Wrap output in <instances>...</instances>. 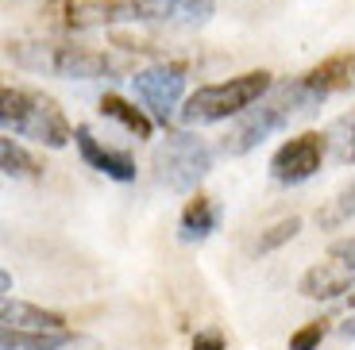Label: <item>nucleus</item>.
<instances>
[{
    "label": "nucleus",
    "instance_id": "obj_1",
    "mask_svg": "<svg viewBox=\"0 0 355 350\" xmlns=\"http://www.w3.org/2000/svg\"><path fill=\"white\" fill-rule=\"evenodd\" d=\"M324 100H329V97H320V93H317V89H313L305 77L282 81V85H275L263 100H259V104H251L248 112H240V120L232 123V131L224 135L220 150H224L228 158L251 154L259 142H266L275 131L290 127L293 120L313 116L320 104H324Z\"/></svg>",
    "mask_w": 355,
    "mask_h": 350
},
{
    "label": "nucleus",
    "instance_id": "obj_2",
    "mask_svg": "<svg viewBox=\"0 0 355 350\" xmlns=\"http://www.w3.org/2000/svg\"><path fill=\"white\" fill-rule=\"evenodd\" d=\"M216 12V0H70L66 27H112V24H170L201 27Z\"/></svg>",
    "mask_w": 355,
    "mask_h": 350
},
{
    "label": "nucleus",
    "instance_id": "obj_3",
    "mask_svg": "<svg viewBox=\"0 0 355 350\" xmlns=\"http://www.w3.org/2000/svg\"><path fill=\"white\" fill-rule=\"evenodd\" d=\"M8 58L19 70L66 77V81H105L124 73V62L116 54L78 46V43H8Z\"/></svg>",
    "mask_w": 355,
    "mask_h": 350
},
{
    "label": "nucleus",
    "instance_id": "obj_4",
    "mask_svg": "<svg viewBox=\"0 0 355 350\" xmlns=\"http://www.w3.org/2000/svg\"><path fill=\"white\" fill-rule=\"evenodd\" d=\"M0 127H4V135H19V139H31L51 150H62L73 139V127L66 120V112L58 108V100H51L46 93H35V89L4 85V93H0Z\"/></svg>",
    "mask_w": 355,
    "mask_h": 350
},
{
    "label": "nucleus",
    "instance_id": "obj_5",
    "mask_svg": "<svg viewBox=\"0 0 355 350\" xmlns=\"http://www.w3.org/2000/svg\"><path fill=\"white\" fill-rule=\"evenodd\" d=\"M275 89L270 73L266 70H251V73H240V77H228L220 85H201L197 93H189L186 104L178 108V120L186 127H205V123H220L228 116H240L248 112L251 104L266 97Z\"/></svg>",
    "mask_w": 355,
    "mask_h": 350
},
{
    "label": "nucleus",
    "instance_id": "obj_6",
    "mask_svg": "<svg viewBox=\"0 0 355 350\" xmlns=\"http://www.w3.org/2000/svg\"><path fill=\"white\" fill-rule=\"evenodd\" d=\"M209 169H213V150L193 131H166V139L155 147V177L170 193H193Z\"/></svg>",
    "mask_w": 355,
    "mask_h": 350
},
{
    "label": "nucleus",
    "instance_id": "obj_7",
    "mask_svg": "<svg viewBox=\"0 0 355 350\" xmlns=\"http://www.w3.org/2000/svg\"><path fill=\"white\" fill-rule=\"evenodd\" d=\"M324 150H329V135L305 131L297 139L282 142L270 158V177L278 185H305L324 162Z\"/></svg>",
    "mask_w": 355,
    "mask_h": 350
},
{
    "label": "nucleus",
    "instance_id": "obj_8",
    "mask_svg": "<svg viewBox=\"0 0 355 350\" xmlns=\"http://www.w3.org/2000/svg\"><path fill=\"white\" fill-rule=\"evenodd\" d=\"M132 89L143 104L151 108L162 123H170L174 108L182 104V93H186V70L182 66H147L132 77Z\"/></svg>",
    "mask_w": 355,
    "mask_h": 350
},
{
    "label": "nucleus",
    "instance_id": "obj_9",
    "mask_svg": "<svg viewBox=\"0 0 355 350\" xmlns=\"http://www.w3.org/2000/svg\"><path fill=\"white\" fill-rule=\"evenodd\" d=\"M73 142H78V154L89 169H97V174L112 177V181H135V162L120 150H108L97 135L89 131V127H73Z\"/></svg>",
    "mask_w": 355,
    "mask_h": 350
},
{
    "label": "nucleus",
    "instance_id": "obj_10",
    "mask_svg": "<svg viewBox=\"0 0 355 350\" xmlns=\"http://www.w3.org/2000/svg\"><path fill=\"white\" fill-rule=\"evenodd\" d=\"M352 281H355V270L340 266L336 258H324L320 266H313V270L302 273L297 289H302V297H309V300H336V297H344V293L352 289Z\"/></svg>",
    "mask_w": 355,
    "mask_h": 350
},
{
    "label": "nucleus",
    "instance_id": "obj_11",
    "mask_svg": "<svg viewBox=\"0 0 355 350\" xmlns=\"http://www.w3.org/2000/svg\"><path fill=\"white\" fill-rule=\"evenodd\" d=\"M320 97H336V93H347L355 89V54L352 50H340L332 58H324L320 66H313L309 73H302Z\"/></svg>",
    "mask_w": 355,
    "mask_h": 350
},
{
    "label": "nucleus",
    "instance_id": "obj_12",
    "mask_svg": "<svg viewBox=\"0 0 355 350\" xmlns=\"http://www.w3.org/2000/svg\"><path fill=\"white\" fill-rule=\"evenodd\" d=\"M216 228H220V204L209 201V196H197L186 204V212L178 219V239L182 243H205Z\"/></svg>",
    "mask_w": 355,
    "mask_h": 350
},
{
    "label": "nucleus",
    "instance_id": "obj_13",
    "mask_svg": "<svg viewBox=\"0 0 355 350\" xmlns=\"http://www.w3.org/2000/svg\"><path fill=\"white\" fill-rule=\"evenodd\" d=\"M0 320H4V327H24V331H62L66 327V320L58 312H46L39 304H24V300L12 297H4Z\"/></svg>",
    "mask_w": 355,
    "mask_h": 350
},
{
    "label": "nucleus",
    "instance_id": "obj_14",
    "mask_svg": "<svg viewBox=\"0 0 355 350\" xmlns=\"http://www.w3.org/2000/svg\"><path fill=\"white\" fill-rule=\"evenodd\" d=\"M73 347V331H24V327H4L0 350H66Z\"/></svg>",
    "mask_w": 355,
    "mask_h": 350
},
{
    "label": "nucleus",
    "instance_id": "obj_15",
    "mask_svg": "<svg viewBox=\"0 0 355 350\" xmlns=\"http://www.w3.org/2000/svg\"><path fill=\"white\" fill-rule=\"evenodd\" d=\"M101 116H108V120H116L124 131H132L135 139H151V120L139 112V108L132 104V100H124V97H116V93H105L101 97Z\"/></svg>",
    "mask_w": 355,
    "mask_h": 350
},
{
    "label": "nucleus",
    "instance_id": "obj_16",
    "mask_svg": "<svg viewBox=\"0 0 355 350\" xmlns=\"http://www.w3.org/2000/svg\"><path fill=\"white\" fill-rule=\"evenodd\" d=\"M352 216H355V177L324 204V208H317V228L336 231V228H344V223H352Z\"/></svg>",
    "mask_w": 355,
    "mask_h": 350
},
{
    "label": "nucleus",
    "instance_id": "obj_17",
    "mask_svg": "<svg viewBox=\"0 0 355 350\" xmlns=\"http://www.w3.org/2000/svg\"><path fill=\"white\" fill-rule=\"evenodd\" d=\"M0 169H4V177H39L43 174V166H39L35 158L27 154L12 135L0 139Z\"/></svg>",
    "mask_w": 355,
    "mask_h": 350
},
{
    "label": "nucleus",
    "instance_id": "obj_18",
    "mask_svg": "<svg viewBox=\"0 0 355 350\" xmlns=\"http://www.w3.org/2000/svg\"><path fill=\"white\" fill-rule=\"evenodd\" d=\"M329 142H332V158H336L340 166H352L355 162V112L340 116V120L332 123Z\"/></svg>",
    "mask_w": 355,
    "mask_h": 350
},
{
    "label": "nucleus",
    "instance_id": "obj_19",
    "mask_svg": "<svg viewBox=\"0 0 355 350\" xmlns=\"http://www.w3.org/2000/svg\"><path fill=\"white\" fill-rule=\"evenodd\" d=\"M302 231V219L297 216H290V219H278L275 228H266L263 235H259V243H255V250L259 254H270V250H278L282 243H290L293 235Z\"/></svg>",
    "mask_w": 355,
    "mask_h": 350
},
{
    "label": "nucleus",
    "instance_id": "obj_20",
    "mask_svg": "<svg viewBox=\"0 0 355 350\" xmlns=\"http://www.w3.org/2000/svg\"><path fill=\"white\" fill-rule=\"evenodd\" d=\"M324 335H329V320H313V324L302 327V331L290 335V350H317Z\"/></svg>",
    "mask_w": 355,
    "mask_h": 350
},
{
    "label": "nucleus",
    "instance_id": "obj_21",
    "mask_svg": "<svg viewBox=\"0 0 355 350\" xmlns=\"http://www.w3.org/2000/svg\"><path fill=\"white\" fill-rule=\"evenodd\" d=\"M329 258H336L340 266H347V270H355V239H344V243H336L329 250Z\"/></svg>",
    "mask_w": 355,
    "mask_h": 350
},
{
    "label": "nucleus",
    "instance_id": "obj_22",
    "mask_svg": "<svg viewBox=\"0 0 355 350\" xmlns=\"http://www.w3.org/2000/svg\"><path fill=\"white\" fill-rule=\"evenodd\" d=\"M193 350H224V335L220 331H197Z\"/></svg>",
    "mask_w": 355,
    "mask_h": 350
},
{
    "label": "nucleus",
    "instance_id": "obj_23",
    "mask_svg": "<svg viewBox=\"0 0 355 350\" xmlns=\"http://www.w3.org/2000/svg\"><path fill=\"white\" fill-rule=\"evenodd\" d=\"M340 339H355V315L347 320V324H340Z\"/></svg>",
    "mask_w": 355,
    "mask_h": 350
}]
</instances>
